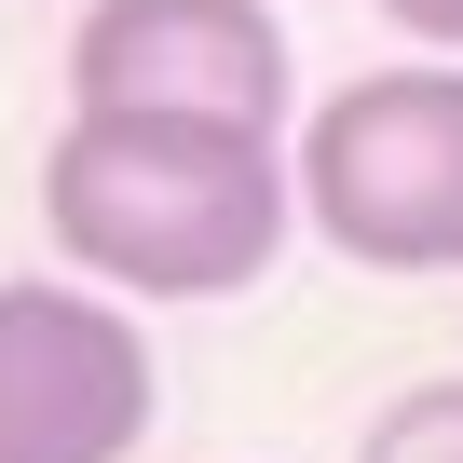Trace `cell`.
<instances>
[{
    "mask_svg": "<svg viewBox=\"0 0 463 463\" xmlns=\"http://www.w3.org/2000/svg\"><path fill=\"white\" fill-rule=\"evenodd\" d=\"M42 218L123 300H232L273 273L300 164L232 109H69L42 150Z\"/></svg>",
    "mask_w": 463,
    "mask_h": 463,
    "instance_id": "6da1fadb",
    "label": "cell"
},
{
    "mask_svg": "<svg viewBox=\"0 0 463 463\" xmlns=\"http://www.w3.org/2000/svg\"><path fill=\"white\" fill-rule=\"evenodd\" d=\"M300 218L368 273H463V69H368L300 123Z\"/></svg>",
    "mask_w": 463,
    "mask_h": 463,
    "instance_id": "7a4b0ae2",
    "label": "cell"
},
{
    "mask_svg": "<svg viewBox=\"0 0 463 463\" xmlns=\"http://www.w3.org/2000/svg\"><path fill=\"white\" fill-rule=\"evenodd\" d=\"M150 436V341L123 300L0 287V463H123Z\"/></svg>",
    "mask_w": 463,
    "mask_h": 463,
    "instance_id": "3957f363",
    "label": "cell"
},
{
    "mask_svg": "<svg viewBox=\"0 0 463 463\" xmlns=\"http://www.w3.org/2000/svg\"><path fill=\"white\" fill-rule=\"evenodd\" d=\"M69 109H232V123H287V28H273V0H82Z\"/></svg>",
    "mask_w": 463,
    "mask_h": 463,
    "instance_id": "277c9868",
    "label": "cell"
},
{
    "mask_svg": "<svg viewBox=\"0 0 463 463\" xmlns=\"http://www.w3.org/2000/svg\"><path fill=\"white\" fill-rule=\"evenodd\" d=\"M354 463H463V382H409V395L354 436Z\"/></svg>",
    "mask_w": 463,
    "mask_h": 463,
    "instance_id": "5b68a950",
    "label": "cell"
},
{
    "mask_svg": "<svg viewBox=\"0 0 463 463\" xmlns=\"http://www.w3.org/2000/svg\"><path fill=\"white\" fill-rule=\"evenodd\" d=\"M382 14H395L409 42H436V55H463V0H382Z\"/></svg>",
    "mask_w": 463,
    "mask_h": 463,
    "instance_id": "8992f818",
    "label": "cell"
}]
</instances>
